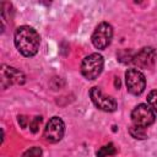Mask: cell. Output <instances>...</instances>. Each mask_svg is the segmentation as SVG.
<instances>
[{
	"instance_id": "30bf717a",
	"label": "cell",
	"mask_w": 157,
	"mask_h": 157,
	"mask_svg": "<svg viewBox=\"0 0 157 157\" xmlns=\"http://www.w3.org/2000/svg\"><path fill=\"white\" fill-rule=\"evenodd\" d=\"M129 134L136 140H144V139L147 137L145 128H141V126H137V125H134V124L129 128Z\"/></svg>"
},
{
	"instance_id": "ba28073f",
	"label": "cell",
	"mask_w": 157,
	"mask_h": 157,
	"mask_svg": "<svg viewBox=\"0 0 157 157\" xmlns=\"http://www.w3.org/2000/svg\"><path fill=\"white\" fill-rule=\"evenodd\" d=\"M156 50L152 47H144L132 55L131 63L139 69H151L156 63Z\"/></svg>"
},
{
	"instance_id": "3957f363",
	"label": "cell",
	"mask_w": 157,
	"mask_h": 157,
	"mask_svg": "<svg viewBox=\"0 0 157 157\" xmlns=\"http://www.w3.org/2000/svg\"><path fill=\"white\" fill-rule=\"evenodd\" d=\"M131 120L134 125L141 126V128H147L150 125H152L156 120V114L155 112L151 109V107L148 104L145 103H140L137 104L132 112H131Z\"/></svg>"
},
{
	"instance_id": "8fae6325",
	"label": "cell",
	"mask_w": 157,
	"mask_h": 157,
	"mask_svg": "<svg viewBox=\"0 0 157 157\" xmlns=\"http://www.w3.org/2000/svg\"><path fill=\"white\" fill-rule=\"evenodd\" d=\"M117 153V150L114 147L113 144H108L102 146L98 151H97V157H108V156H113Z\"/></svg>"
},
{
	"instance_id": "52a82bcc",
	"label": "cell",
	"mask_w": 157,
	"mask_h": 157,
	"mask_svg": "<svg viewBox=\"0 0 157 157\" xmlns=\"http://www.w3.org/2000/svg\"><path fill=\"white\" fill-rule=\"evenodd\" d=\"M90 97H91L93 104L103 112H114L118 108L117 101L113 97L104 94L103 91L97 86H94L90 90Z\"/></svg>"
},
{
	"instance_id": "9c48e42d",
	"label": "cell",
	"mask_w": 157,
	"mask_h": 157,
	"mask_svg": "<svg viewBox=\"0 0 157 157\" xmlns=\"http://www.w3.org/2000/svg\"><path fill=\"white\" fill-rule=\"evenodd\" d=\"M25 78L26 77L22 71L6 65L1 66V83L4 88L10 85H22L25 83Z\"/></svg>"
},
{
	"instance_id": "5bb4252c",
	"label": "cell",
	"mask_w": 157,
	"mask_h": 157,
	"mask_svg": "<svg viewBox=\"0 0 157 157\" xmlns=\"http://www.w3.org/2000/svg\"><path fill=\"white\" fill-rule=\"evenodd\" d=\"M40 123H42V117L39 115H37V117H34L31 121H29V130L33 132V134H36L38 130H39V126H40Z\"/></svg>"
},
{
	"instance_id": "4fadbf2b",
	"label": "cell",
	"mask_w": 157,
	"mask_h": 157,
	"mask_svg": "<svg viewBox=\"0 0 157 157\" xmlns=\"http://www.w3.org/2000/svg\"><path fill=\"white\" fill-rule=\"evenodd\" d=\"M22 157H42V150L38 146H33L31 148H28Z\"/></svg>"
},
{
	"instance_id": "7c38bea8",
	"label": "cell",
	"mask_w": 157,
	"mask_h": 157,
	"mask_svg": "<svg viewBox=\"0 0 157 157\" xmlns=\"http://www.w3.org/2000/svg\"><path fill=\"white\" fill-rule=\"evenodd\" d=\"M147 104L151 107L155 114H157V90H153L147 94Z\"/></svg>"
},
{
	"instance_id": "5b68a950",
	"label": "cell",
	"mask_w": 157,
	"mask_h": 157,
	"mask_svg": "<svg viewBox=\"0 0 157 157\" xmlns=\"http://www.w3.org/2000/svg\"><path fill=\"white\" fill-rule=\"evenodd\" d=\"M113 38V27L108 22H101L92 33L91 40L94 48L97 49H105Z\"/></svg>"
},
{
	"instance_id": "9a60e30c",
	"label": "cell",
	"mask_w": 157,
	"mask_h": 157,
	"mask_svg": "<svg viewBox=\"0 0 157 157\" xmlns=\"http://www.w3.org/2000/svg\"><path fill=\"white\" fill-rule=\"evenodd\" d=\"M18 124L22 126V128H26L27 126V123H28V118L25 117V115H18Z\"/></svg>"
},
{
	"instance_id": "8992f818",
	"label": "cell",
	"mask_w": 157,
	"mask_h": 157,
	"mask_svg": "<svg viewBox=\"0 0 157 157\" xmlns=\"http://www.w3.org/2000/svg\"><path fill=\"white\" fill-rule=\"evenodd\" d=\"M64 132H65V124H64L63 119L59 117H53L47 123V125L44 128L43 136H44L45 141H48L50 144H55L63 139Z\"/></svg>"
},
{
	"instance_id": "6da1fadb",
	"label": "cell",
	"mask_w": 157,
	"mask_h": 157,
	"mask_svg": "<svg viewBox=\"0 0 157 157\" xmlns=\"http://www.w3.org/2000/svg\"><path fill=\"white\" fill-rule=\"evenodd\" d=\"M15 45L17 50L27 58L37 54L40 44V36L29 26H20L15 31Z\"/></svg>"
},
{
	"instance_id": "7a4b0ae2",
	"label": "cell",
	"mask_w": 157,
	"mask_h": 157,
	"mask_svg": "<svg viewBox=\"0 0 157 157\" xmlns=\"http://www.w3.org/2000/svg\"><path fill=\"white\" fill-rule=\"evenodd\" d=\"M104 59L99 53H92L83 58L81 63V74L87 80H96L103 71Z\"/></svg>"
},
{
	"instance_id": "277c9868",
	"label": "cell",
	"mask_w": 157,
	"mask_h": 157,
	"mask_svg": "<svg viewBox=\"0 0 157 157\" xmlns=\"http://www.w3.org/2000/svg\"><path fill=\"white\" fill-rule=\"evenodd\" d=\"M125 83L129 93L140 96L146 88V77L137 69H128L125 72Z\"/></svg>"
}]
</instances>
